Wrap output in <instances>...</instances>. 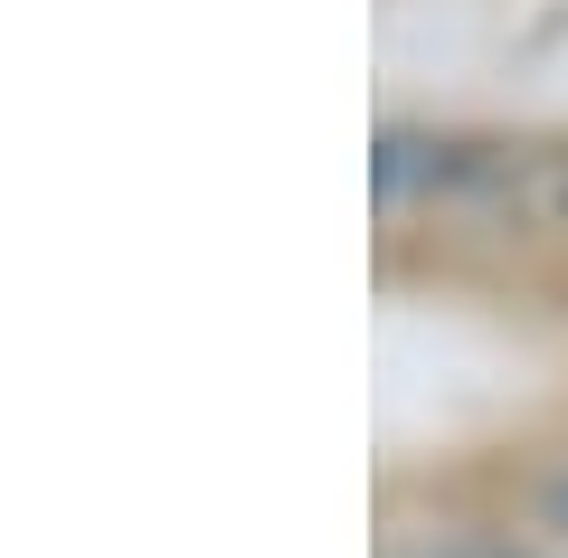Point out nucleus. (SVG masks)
I'll use <instances>...</instances> for the list:
<instances>
[{"instance_id": "f257e3e1", "label": "nucleus", "mask_w": 568, "mask_h": 558, "mask_svg": "<svg viewBox=\"0 0 568 558\" xmlns=\"http://www.w3.org/2000/svg\"><path fill=\"white\" fill-rule=\"evenodd\" d=\"M521 152L474 133H436V123H379L369 142V200L379 219H407V209H474V200H521Z\"/></svg>"}, {"instance_id": "f03ea898", "label": "nucleus", "mask_w": 568, "mask_h": 558, "mask_svg": "<svg viewBox=\"0 0 568 558\" xmlns=\"http://www.w3.org/2000/svg\"><path fill=\"white\" fill-rule=\"evenodd\" d=\"M407 558H530L511 539H436V549H407Z\"/></svg>"}, {"instance_id": "7ed1b4c3", "label": "nucleus", "mask_w": 568, "mask_h": 558, "mask_svg": "<svg viewBox=\"0 0 568 558\" xmlns=\"http://www.w3.org/2000/svg\"><path fill=\"white\" fill-rule=\"evenodd\" d=\"M540 209H549V227L568 237V152H559V161H540Z\"/></svg>"}, {"instance_id": "20e7f679", "label": "nucleus", "mask_w": 568, "mask_h": 558, "mask_svg": "<svg viewBox=\"0 0 568 558\" xmlns=\"http://www.w3.org/2000/svg\"><path fill=\"white\" fill-rule=\"evenodd\" d=\"M540 520L568 539V474H549V483H540Z\"/></svg>"}]
</instances>
